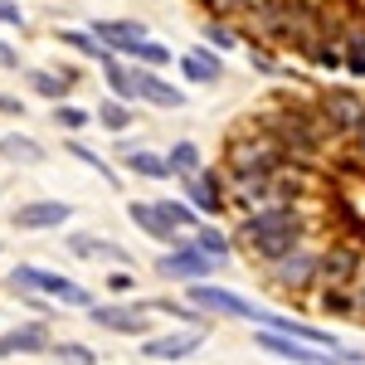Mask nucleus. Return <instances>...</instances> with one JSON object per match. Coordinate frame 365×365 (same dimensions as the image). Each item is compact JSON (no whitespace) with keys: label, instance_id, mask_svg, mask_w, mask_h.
I'll use <instances>...</instances> for the list:
<instances>
[{"label":"nucleus","instance_id":"33","mask_svg":"<svg viewBox=\"0 0 365 365\" xmlns=\"http://www.w3.org/2000/svg\"><path fill=\"white\" fill-rule=\"evenodd\" d=\"M132 54H137L141 63H146V68H161V63L170 58V49H166V44H151V39H141V44L132 49Z\"/></svg>","mask_w":365,"mask_h":365},{"label":"nucleus","instance_id":"42","mask_svg":"<svg viewBox=\"0 0 365 365\" xmlns=\"http://www.w3.org/2000/svg\"><path fill=\"white\" fill-rule=\"evenodd\" d=\"M0 113H25V108H20V98H10V93H0Z\"/></svg>","mask_w":365,"mask_h":365},{"label":"nucleus","instance_id":"13","mask_svg":"<svg viewBox=\"0 0 365 365\" xmlns=\"http://www.w3.org/2000/svg\"><path fill=\"white\" fill-rule=\"evenodd\" d=\"M185 195H190V215H220L225 210V180L210 170V175H190L185 180Z\"/></svg>","mask_w":365,"mask_h":365},{"label":"nucleus","instance_id":"21","mask_svg":"<svg viewBox=\"0 0 365 365\" xmlns=\"http://www.w3.org/2000/svg\"><path fill=\"white\" fill-rule=\"evenodd\" d=\"M68 249L88 253V258H108V263H127V249H117V244H108V239H93V234H73Z\"/></svg>","mask_w":365,"mask_h":365},{"label":"nucleus","instance_id":"43","mask_svg":"<svg viewBox=\"0 0 365 365\" xmlns=\"http://www.w3.org/2000/svg\"><path fill=\"white\" fill-rule=\"evenodd\" d=\"M117 287V292H127V287H132V273H113V278H108Z\"/></svg>","mask_w":365,"mask_h":365},{"label":"nucleus","instance_id":"24","mask_svg":"<svg viewBox=\"0 0 365 365\" xmlns=\"http://www.w3.org/2000/svg\"><path fill=\"white\" fill-rule=\"evenodd\" d=\"M58 39H63V44H68V49H78V54L98 58V63H103V68H108V63H113V54H108V49H103V44H98V39H93V34H83V29H58Z\"/></svg>","mask_w":365,"mask_h":365},{"label":"nucleus","instance_id":"3","mask_svg":"<svg viewBox=\"0 0 365 365\" xmlns=\"http://www.w3.org/2000/svg\"><path fill=\"white\" fill-rule=\"evenodd\" d=\"M282 166H287V156H282L268 137H258L249 122H244L225 146V170L234 180H273Z\"/></svg>","mask_w":365,"mask_h":365},{"label":"nucleus","instance_id":"20","mask_svg":"<svg viewBox=\"0 0 365 365\" xmlns=\"http://www.w3.org/2000/svg\"><path fill=\"white\" fill-rule=\"evenodd\" d=\"M25 78H29V88H34V93H44V98H54V103H58V98L73 88V78H78V73H73V68H58V73H49V68H29Z\"/></svg>","mask_w":365,"mask_h":365},{"label":"nucleus","instance_id":"18","mask_svg":"<svg viewBox=\"0 0 365 365\" xmlns=\"http://www.w3.org/2000/svg\"><path fill=\"white\" fill-rule=\"evenodd\" d=\"M180 73H185L190 83H220L225 63H220L215 54H205V49H190V54L180 58Z\"/></svg>","mask_w":365,"mask_h":365},{"label":"nucleus","instance_id":"22","mask_svg":"<svg viewBox=\"0 0 365 365\" xmlns=\"http://www.w3.org/2000/svg\"><path fill=\"white\" fill-rule=\"evenodd\" d=\"M341 44H346V54H341V63H346V73H356V78H365V25H351L346 34H341Z\"/></svg>","mask_w":365,"mask_h":365},{"label":"nucleus","instance_id":"16","mask_svg":"<svg viewBox=\"0 0 365 365\" xmlns=\"http://www.w3.org/2000/svg\"><path fill=\"white\" fill-rule=\"evenodd\" d=\"M127 215H132V225L146 229L156 244H166V249H175V244H180V234H175V229H170L166 220L156 215V205H141V200H132V205H127Z\"/></svg>","mask_w":365,"mask_h":365},{"label":"nucleus","instance_id":"32","mask_svg":"<svg viewBox=\"0 0 365 365\" xmlns=\"http://www.w3.org/2000/svg\"><path fill=\"white\" fill-rule=\"evenodd\" d=\"M63 151H73V156H78V161H83V166H93V170H98V175H103V180H113V170H108V161H103V156H98V151H88L83 141H68V146H63Z\"/></svg>","mask_w":365,"mask_h":365},{"label":"nucleus","instance_id":"7","mask_svg":"<svg viewBox=\"0 0 365 365\" xmlns=\"http://www.w3.org/2000/svg\"><path fill=\"white\" fill-rule=\"evenodd\" d=\"M190 307H205V312H215V317L258 322V307H253V302H244V297L229 292V287H215V282H195V287H190Z\"/></svg>","mask_w":365,"mask_h":365},{"label":"nucleus","instance_id":"30","mask_svg":"<svg viewBox=\"0 0 365 365\" xmlns=\"http://www.w3.org/2000/svg\"><path fill=\"white\" fill-rule=\"evenodd\" d=\"M322 312L346 317V312H356V302H351V292H346V287H322Z\"/></svg>","mask_w":365,"mask_h":365},{"label":"nucleus","instance_id":"29","mask_svg":"<svg viewBox=\"0 0 365 365\" xmlns=\"http://www.w3.org/2000/svg\"><path fill=\"white\" fill-rule=\"evenodd\" d=\"M103 73H108V88L117 93V103H132V68H122V63H108Z\"/></svg>","mask_w":365,"mask_h":365},{"label":"nucleus","instance_id":"9","mask_svg":"<svg viewBox=\"0 0 365 365\" xmlns=\"http://www.w3.org/2000/svg\"><path fill=\"white\" fill-rule=\"evenodd\" d=\"M273 282H278L282 292H307L312 282H317V253L292 249L287 258H278L273 263Z\"/></svg>","mask_w":365,"mask_h":365},{"label":"nucleus","instance_id":"8","mask_svg":"<svg viewBox=\"0 0 365 365\" xmlns=\"http://www.w3.org/2000/svg\"><path fill=\"white\" fill-rule=\"evenodd\" d=\"M356 273H361V249H356V244H331L327 253H317V282L346 287Z\"/></svg>","mask_w":365,"mask_h":365},{"label":"nucleus","instance_id":"1","mask_svg":"<svg viewBox=\"0 0 365 365\" xmlns=\"http://www.w3.org/2000/svg\"><path fill=\"white\" fill-rule=\"evenodd\" d=\"M249 127L278 146L282 156H287V166H307L312 156L331 141L327 132H322L312 103H278V108H268L263 117H249Z\"/></svg>","mask_w":365,"mask_h":365},{"label":"nucleus","instance_id":"5","mask_svg":"<svg viewBox=\"0 0 365 365\" xmlns=\"http://www.w3.org/2000/svg\"><path fill=\"white\" fill-rule=\"evenodd\" d=\"M10 287H25V292L54 297V302H68V307H93V297H88L78 282L58 278V273H49V268H29V263H20V268L10 273Z\"/></svg>","mask_w":365,"mask_h":365},{"label":"nucleus","instance_id":"27","mask_svg":"<svg viewBox=\"0 0 365 365\" xmlns=\"http://www.w3.org/2000/svg\"><path fill=\"white\" fill-rule=\"evenodd\" d=\"M98 122H103L108 132H127V127H132V108L117 103V98H108V103H98Z\"/></svg>","mask_w":365,"mask_h":365},{"label":"nucleus","instance_id":"14","mask_svg":"<svg viewBox=\"0 0 365 365\" xmlns=\"http://www.w3.org/2000/svg\"><path fill=\"white\" fill-rule=\"evenodd\" d=\"M73 210L63 200H34V205H20L15 210V229H58Z\"/></svg>","mask_w":365,"mask_h":365},{"label":"nucleus","instance_id":"23","mask_svg":"<svg viewBox=\"0 0 365 365\" xmlns=\"http://www.w3.org/2000/svg\"><path fill=\"white\" fill-rule=\"evenodd\" d=\"M166 170H175V175H200V146L195 141H175L170 146V156H166Z\"/></svg>","mask_w":365,"mask_h":365},{"label":"nucleus","instance_id":"12","mask_svg":"<svg viewBox=\"0 0 365 365\" xmlns=\"http://www.w3.org/2000/svg\"><path fill=\"white\" fill-rule=\"evenodd\" d=\"M93 34H98V44L108 54H132L141 39H146V25H137V20H98Z\"/></svg>","mask_w":365,"mask_h":365},{"label":"nucleus","instance_id":"37","mask_svg":"<svg viewBox=\"0 0 365 365\" xmlns=\"http://www.w3.org/2000/svg\"><path fill=\"white\" fill-rule=\"evenodd\" d=\"M205 39H210L215 49H229V44H234V34H229L225 25H210V29H205Z\"/></svg>","mask_w":365,"mask_h":365},{"label":"nucleus","instance_id":"39","mask_svg":"<svg viewBox=\"0 0 365 365\" xmlns=\"http://www.w3.org/2000/svg\"><path fill=\"white\" fill-rule=\"evenodd\" d=\"M351 151H356V156H361V161H356V166H365V122H361V127H356V132H351Z\"/></svg>","mask_w":365,"mask_h":365},{"label":"nucleus","instance_id":"41","mask_svg":"<svg viewBox=\"0 0 365 365\" xmlns=\"http://www.w3.org/2000/svg\"><path fill=\"white\" fill-rule=\"evenodd\" d=\"M351 302H356V312H365V273H356V292H351Z\"/></svg>","mask_w":365,"mask_h":365},{"label":"nucleus","instance_id":"28","mask_svg":"<svg viewBox=\"0 0 365 365\" xmlns=\"http://www.w3.org/2000/svg\"><path fill=\"white\" fill-rule=\"evenodd\" d=\"M156 215H161V220H166V225L175 229V234H180V229H190V225H195V215H190V205H180V200H161V205H156Z\"/></svg>","mask_w":365,"mask_h":365},{"label":"nucleus","instance_id":"35","mask_svg":"<svg viewBox=\"0 0 365 365\" xmlns=\"http://www.w3.org/2000/svg\"><path fill=\"white\" fill-rule=\"evenodd\" d=\"M54 356H63V361H73V365H93V351H83V346H73V341H63V346H49Z\"/></svg>","mask_w":365,"mask_h":365},{"label":"nucleus","instance_id":"19","mask_svg":"<svg viewBox=\"0 0 365 365\" xmlns=\"http://www.w3.org/2000/svg\"><path fill=\"white\" fill-rule=\"evenodd\" d=\"M20 351H49V331L44 327H20L0 336V356H20Z\"/></svg>","mask_w":365,"mask_h":365},{"label":"nucleus","instance_id":"26","mask_svg":"<svg viewBox=\"0 0 365 365\" xmlns=\"http://www.w3.org/2000/svg\"><path fill=\"white\" fill-rule=\"evenodd\" d=\"M0 151H5L10 161H25V166H34V161H44L39 141H29V137H0Z\"/></svg>","mask_w":365,"mask_h":365},{"label":"nucleus","instance_id":"36","mask_svg":"<svg viewBox=\"0 0 365 365\" xmlns=\"http://www.w3.org/2000/svg\"><path fill=\"white\" fill-rule=\"evenodd\" d=\"M151 312H166V317H180V322H195V312L190 307H180V302H146Z\"/></svg>","mask_w":365,"mask_h":365},{"label":"nucleus","instance_id":"31","mask_svg":"<svg viewBox=\"0 0 365 365\" xmlns=\"http://www.w3.org/2000/svg\"><path fill=\"white\" fill-rule=\"evenodd\" d=\"M195 249L205 253V258H225V253H229V239L220 234V229H200V244H195Z\"/></svg>","mask_w":365,"mask_h":365},{"label":"nucleus","instance_id":"4","mask_svg":"<svg viewBox=\"0 0 365 365\" xmlns=\"http://www.w3.org/2000/svg\"><path fill=\"white\" fill-rule=\"evenodd\" d=\"M312 108H317V122H322V132H327L331 141H336V137H351V132L365 122V98L346 93V88H327Z\"/></svg>","mask_w":365,"mask_h":365},{"label":"nucleus","instance_id":"38","mask_svg":"<svg viewBox=\"0 0 365 365\" xmlns=\"http://www.w3.org/2000/svg\"><path fill=\"white\" fill-rule=\"evenodd\" d=\"M0 25H20V29H25V15H20V5L0 0Z\"/></svg>","mask_w":365,"mask_h":365},{"label":"nucleus","instance_id":"10","mask_svg":"<svg viewBox=\"0 0 365 365\" xmlns=\"http://www.w3.org/2000/svg\"><path fill=\"white\" fill-rule=\"evenodd\" d=\"M132 98L151 103V108H185V93L175 83H166L161 73H151V68H132Z\"/></svg>","mask_w":365,"mask_h":365},{"label":"nucleus","instance_id":"11","mask_svg":"<svg viewBox=\"0 0 365 365\" xmlns=\"http://www.w3.org/2000/svg\"><path fill=\"white\" fill-rule=\"evenodd\" d=\"M253 346H263L268 356H282V361H297V365H341V356H327V351H312L302 341H287L278 331H258Z\"/></svg>","mask_w":365,"mask_h":365},{"label":"nucleus","instance_id":"34","mask_svg":"<svg viewBox=\"0 0 365 365\" xmlns=\"http://www.w3.org/2000/svg\"><path fill=\"white\" fill-rule=\"evenodd\" d=\"M54 117H58V127H68V132H78V127L88 122V113H83V108H73V103H58Z\"/></svg>","mask_w":365,"mask_h":365},{"label":"nucleus","instance_id":"25","mask_svg":"<svg viewBox=\"0 0 365 365\" xmlns=\"http://www.w3.org/2000/svg\"><path fill=\"white\" fill-rule=\"evenodd\" d=\"M122 156H127V166L137 170V175H151V180H156V175H170L166 161L151 156V151H141V146H122Z\"/></svg>","mask_w":365,"mask_h":365},{"label":"nucleus","instance_id":"17","mask_svg":"<svg viewBox=\"0 0 365 365\" xmlns=\"http://www.w3.org/2000/svg\"><path fill=\"white\" fill-rule=\"evenodd\" d=\"M200 341H205L200 331H175V336H156V341H146L141 351H146L151 361H185V356L195 351Z\"/></svg>","mask_w":365,"mask_h":365},{"label":"nucleus","instance_id":"15","mask_svg":"<svg viewBox=\"0 0 365 365\" xmlns=\"http://www.w3.org/2000/svg\"><path fill=\"white\" fill-rule=\"evenodd\" d=\"M88 317L98 322V327H108V331H122V336H146V312L137 307H88Z\"/></svg>","mask_w":365,"mask_h":365},{"label":"nucleus","instance_id":"6","mask_svg":"<svg viewBox=\"0 0 365 365\" xmlns=\"http://www.w3.org/2000/svg\"><path fill=\"white\" fill-rule=\"evenodd\" d=\"M156 273H161V278H170V282H185V287H195V282H205L210 273H215V258H205L195 244H175V249L161 253Z\"/></svg>","mask_w":365,"mask_h":365},{"label":"nucleus","instance_id":"2","mask_svg":"<svg viewBox=\"0 0 365 365\" xmlns=\"http://www.w3.org/2000/svg\"><path fill=\"white\" fill-rule=\"evenodd\" d=\"M302 234H307V220H302V210H292V205L253 210L249 220L239 225L244 249H249L253 258H268V263H278V258H287L292 249H302Z\"/></svg>","mask_w":365,"mask_h":365},{"label":"nucleus","instance_id":"40","mask_svg":"<svg viewBox=\"0 0 365 365\" xmlns=\"http://www.w3.org/2000/svg\"><path fill=\"white\" fill-rule=\"evenodd\" d=\"M0 68H20V54H15L5 39H0Z\"/></svg>","mask_w":365,"mask_h":365}]
</instances>
